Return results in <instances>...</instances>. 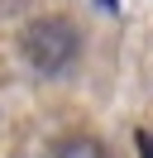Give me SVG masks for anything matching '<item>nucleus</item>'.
<instances>
[{"instance_id": "3", "label": "nucleus", "mask_w": 153, "mask_h": 158, "mask_svg": "<svg viewBox=\"0 0 153 158\" xmlns=\"http://www.w3.org/2000/svg\"><path fill=\"white\" fill-rule=\"evenodd\" d=\"M139 148H143V158H153V139L143 134V129H139Z\"/></svg>"}, {"instance_id": "1", "label": "nucleus", "mask_w": 153, "mask_h": 158, "mask_svg": "<svg viewBox=\"0 0 153 158\" xmlns=\"http://www.w3.org/2000/svg\"><path fill=\"white\" fill-rule=\"evenodd\" d=\"M19 48H24V62L38 72V77H62L72 67L76 48H81V34L67 19L48 15V19H34L24 34H19Z\"/></svg>"}, {"instance_id": "2", "label": "nucleus", "mask_w": 153, "mask_h": 158, "mask_svg": "<svg viewBox=\"0 0 153 158\" xmlns=\"http://www.w3.org/2000/svg\"><path fill=\"white\" fill-rule=\"evenodd\" d=\"M53 158H110V153H105L101 139H91V134H72V139H62V144L53 148Z\"/></svg>"}]
</instances>
